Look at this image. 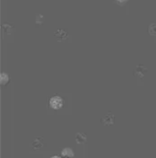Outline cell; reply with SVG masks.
Instances as JSON below:
<instances>
[{"instance_id":"cell-1","label":"cell","mask_w":156,"mask_h":158,"mask_svg":"<svg viewBox=\"0 0 156 158\" xmlns=\"http://www.w3.org/2000/svg\"><path fill=\"white\" fill-rule=\"evenodd\" d=\"M49 106L54 110H60L63 106V100L60 96H53L49 100Z\"/></svg>"},{"instance_id":"cell-2","label":"cell","mask_w":156,"mask_h":158,"mask_svg":"<svg viewBox=\"0 0 156 158\" xmlns=\"http://www.w3.org/2000/svg\"><path fill=\"white\" fill-rule=\"evenodd\" d=\"M54 36L56 37L58 41H64L68 38V31H66L65 29H62V28H60V29L56 30L54 32Z\"/></svg>"},{"instance_id":"cell-3","label":"cell","mask_w":156,"mask_h":158,"mask_svg":"<svg viewBox=\"0 0 156 158\" xmlns=\"http://www.w3.org/2000/svg\"><path fill=\"white\" fill-rule=\"evenodd\" d=\"M115 117L112 113H108L103 118H101V123L105 126H110L114 123Z\"/></svg>"},{"instance_id":"cell-4","label":"cell","mask_w":156,"mask_h":158,"mask_svg":"<svg viewBox=\"0 0 156 158\" xmlns=\"http://www.w3.org/2000/svg\"><path fill=\"white\" fill-rule=\"evenodd\" d=\"M32 148L34 150H40L42 149L45 146L44 140L42 137H37L33 142H32V144H31Z\"/></svg>"},{"instance_id":"cell-5","label":"cell","mask_w":156,"mask_h":158,"mask_svg":"<svg viewBox=\"0 0 156 158\" xmlns=\"http://www.w3.org/2000/svg\"><path fill=\"white\" fill-rule=\"evenodd\" d=\"M147 72V68L144 67L143 65H137L136 69H134V76L138 77V78H142L145 73Z\"/></svg>"},{"instance_id":"cell-6","label":"cell","mask_w":156,"mask_h":158,"mask_svg":"<svg viewBox=\"0 0 156 158\" xmlns=\"http://www.w3.org/2000/svg\"><path fill=\"white\" fill-rule=\"evenodd\" d=\"M75 140L77 142V143L80 144V143H85L87 141V135L85 133H77L75 136Z\"/></svg>"},{"instance_id":"cell-7","label":"cell","mask_w":156,"mask_h":158,"mask_svg":"<svg viewBox=\"0 0 156 158\" xmlns=\"http://www.w3.org/2000/svg\"><path fill=\"white\" fill-rule=\"evenodd\" d=\"M61 156H67V157H74L75 154L73 152V150L69 147H66L61 151Z\"/></svg>"},{"instance_id":"cell-8","label":"cell","mask_w":156,"mask_h":158,"mask_svg":"<svg viewBox=\"0 0 156 158\" xmlns=\"http://www.w3.org/2000/svg\"><path fill=\"white\" fill-rule=\"evenodd\" d=\"M9 81V75L6 72H2L0 74V82H1V85H6L7 84Z\"/></svg>"},{"instance_id":"cell-9","label":"cell","mask_w":156,"mask_h":158,"mask_svg":"<svg viewBox=\"0 0 156 158\" xmlns=\"http://www.w3.org/2000/svg\"><path fill=\"white\" fill-rule=\"evenodd\" d=\"M148 32L151 36H156V24L152 23L148 27Z\"/></svg>"},{"instance_id":"cell-10","label":"cell","mask_w":156,"mask_h":158,"mask_svg":"<svg viewBox=\"0 0 156 158\" xmlns=\"http://www.w3.org/2000/svg\"><path fill=\"white\" fill-rule=\"evenodd\" d=\"M36 24L38 25V26H40V25H42V23L44 22V17L41 15V14H38L37 15V17H36Z\"/></svg>"},{"instance_id":"cell-11","label":"cell","mask_w":156,"mask_h":158,"mask_svg":"<svg viewBox=\"0 0 156 158\" xmlns=\"http://www.w3.org/2000/svg\"><path fill=\"white\" fill-rule=\"evenodd\" d=\"M115 1H116L117 4L120 5V6H123V5H125V3L128 2V0H115Z\"/></svg>"},{"instance_id":"cell-12","label":"cell","mask_w":156,"mask_h":158,"mask_svg":"<svg viewBox=\"0 0 156 158\" xmlns=\"http://www.w3.org/2000/svg\"><path fill=\"white\" fill-rule=\"evenodd\" d=\"M52 158H60V156H51Z\"/></svg>"}]
</instances>
